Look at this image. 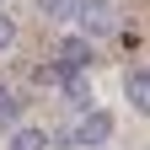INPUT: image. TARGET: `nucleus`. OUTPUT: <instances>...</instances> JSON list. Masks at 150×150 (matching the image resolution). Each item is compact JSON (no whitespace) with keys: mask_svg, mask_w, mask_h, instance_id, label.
<instances>
[{"mask_svg":"<svg viewBox=\"0 0 150 150\" xmlns=\"http://www.w3.org/2000/svg\"><path fill=\"white\" fill-rule=\"evenodd\" d=\"M123 97H129V107H134V112L150 107V75H145V64H134V70L123 75Z\"/></svg>","mask_w":150,"mask_h":150,"instance_id":"nucleus-5","label":"nucleus"},{"mask_svg":"<svg viewBox=\"0 0 150 150\" xmlns=\"http://www.w3.org/2000/svg\"><path fill=\"white\" fill-rule=\"evenodd\" d=\"M11 150H54V145H48V134H43V129L22 123V129H11Z\"/></svg>","mask_w":150,"mask_h":150,"instance_id":"nucleus-6","label":"nucleus"},{"mask_svg":"<svg viewBox=\"0 0 150 150\" xmlns=\"http://www.w3.org/2000/svg\"><path fill=\"white\" fill-rule=\"evenodd\" d=\"M91 150H102V145H91Z\"/></svg>","mask_w":150,"mask_h":150,"instance_id":"nucleus-10","label":"nucleus"},{"mask_svg":"<svg viewBox=\"0 0 150 150\" xmlns=\"http://www.w3.org/2000/svg\"><path fill=\"white\" fill-rule=\"evenodd\" d=\"M11 43H16V22H11V11L0 6V54H6Z\"/></svg>","mask_w":150,"mask_h":150,"instance_id":"nucleus-9","label":"nucleus"},{"mask_svg":"<svg viewBox=\"0 0 150 150\" xmlns=\"http://www.w3.org/2000/svg\"><path fill=\"white\" fill-rule=\"evenodd\" d=\"M70 22H81V38H107V32H118V6L112 0H75Z\"/></svg>","mask_w":150,"mask_h":150,"instance_id":"nucleus-1","label":"nucleus"},{"mask_svg":"<svg viewBox=\"0 0 150 150\" xmlns=\"http://www.w3.org/2000/svg\"><path fill=\"white\" fill-rule=\"evenodd\" d=\"M54 64H59V59H54ZM54 86L64 91V102H70L75 112H86L91 102H97V97H91V81H86V70H64V64H59V81H54Z\"/></svg>","mask_w":150,"mask_h":150,"instance_id":"nucleus-3","label":"nucleus"},{"mask_svg":"<svg viewBox=\"0 0 150 150\" xmlns=\"http://www.w3.org/2000/svg\"><path fill=\"white\" fill-rule=\"evenodd\" d=\"M91 59H97V48H91V38L70 32L64 43H59V64H64V70H91Z\"/></svg>","mask_w":150,"mask_h":150,"instance_id":"nucleus-4","label":"nucleus"},{"mask_svg":"<svg viewBox=\"0 0 150 150\" xmlns=\"http://www.w3.org/2000/svg\"><path fill=\"white\" fill-rule=\"evenodd\" d=\"M16 118H22V102L11 86H0V123H16Z\"/></svg>","mask_w":150,"mask_h":150,"instance_id":"nucleus-8","label":"nucleus"},{"mask_svg":"<svg viewBox=\"0 0 150 150\" xmlns=\"http://www.w3.org/2000/svg\"><path fill=\"white\" fill-rule=\"evenodd\" d=\"M38 11H43L48 22H70V16H75V0H38Z\"/></svg>","mask_w":150,"mask_h":150,"instance_id":"nucleus-7","label":"nucleus"},{"mask_svg":"<svg viewBox=\"0 0 150 150\" xmlns=\"http://www.w3.org/2000/svg\"><path fill=\"white\" fill-rule=\"evenodd\" d=\"M107 139H112V118L97 112V107H86V118L70 129V145H86V150H91V145H107ZM70 145H64V150H70Z\"/></svg>","mask_w":150,"mask_h":150,"instance_id":"nucleus-2","label":"nucleus"}]
</instances>
